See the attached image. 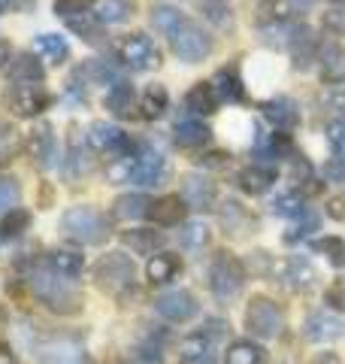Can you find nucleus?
<instances>
[{
    "instance_id": "nucleus-43",
    "label": "nucleus",
    "mask_w": 345,
    "mask_h": 364,
    "mask_svg": "<svg viewBox=\"0 0 345 364\" xmlns=\"http://www.w3.org/2000/svg\"><path fill=\"white\" fill-rule=\"evenodd\" d=\"M18 200H21V188H18V182L16 179H9L4 176L0 179V213H9V210H16L18 207Z\"/></svg>"
},
{
    "instance_id": "nucleus-4",
    "label": "nucleus",
    "mask_w": 345,
    "mask_h": 364,
    "mask_svg": "<svg viewBox=\"0 0 345 364\" xmlns=\"http://www.w3.org/2000/svg\"><path fill=\"white\" fill-rule=\"evenodd\" d=\"M91 277H94V286L103 294H124L133 286L136 267H133V261L128 255L109 252V255H103L94 267H91Z\"/></svg>"
},
{
    "instance_id": "nucleus-37",
    "label": "nucleus",
    "mask_w": 345,
    "mask_h": 364,
    "mask_svg": "<svg viewBox=\"0 0 345 364\" xmlns=\"http://www.w3.org/2000/svg\"><path fill=\"white\" fill-rule=\"evenodd\" d=\"M64 25L70 28V31H76L85 43H97V40L103 37V31H100L103 25L97 21V16L91 13V9H85V13H79V16H73V18H64Z\"/></svg>"
},
{
    "instance_id": "nucleus-12",
    "label": "nucleus",
    "mask_w": 345,
    "mask_h": 364,
    "mask_svg": "<svg viewBox=\"0 0 345 364\" xmlns=\"http://www.w3.org/2000/svg\"><path fill=\"white\" fill-rule=\"evenodd\" d=\"M303 337L309 343H336L339 337H345V318H339L336 313H312L303 322Z\"/></svg>"
},
{
    "instance_id": "nucleus-41",
    "label": "nucleus",
    "mask_w": 345,
    "mask_h": 364,
    "mask_svg": "<svg viewBox=\"0 0 345 364\" xmlns=\"http://www.w3.org/2000/svg\"><path fill=\"white\" fill-rule=\"evenodd\" d=\"M31 228V213L28 210H21V207H16V210H9L6 215H4V222H0V234L4 237H21Z\"/></svg>"
},
{
    "instance_id": "nucleus-49",
    "label": "nucleus",
    "mask_w": 345,
    "mask_h": 364,
    "mask_svg": "<svg viewBox=\"0 0 345 364\" xmlns=\"http://www.w3.org/2000/svg\"><path fill=\"white\" fill-rule=\"evenodd\" d=\"M324 176L330 182H339V186H345V158H330V161L324 164Z\"/></svg>"
},
{
    "instance_id": "nucleus-59",
    "label": "nucleus",
    "mask_w": 345,
    "mask_h": 364,
    "mask_svg": "<svg viewBox=\"0 0 345 364\" xmlns=\"http://www.w3.org/2000/svg\"><path fill=\"white\" fill-rule=\"evenodd\" d=\"M336 4H345V0H336Z\"/></svg>"
},
{
    "instance_id": "nucleus-13",
    "label": "nucleus",
    "mask_w": 345,
    "mask_h": 364,
    "mask_svg": "<svg viewBox=\"0 0 345 364\" xmlns=\"http://www.w3.org/2000/svg\"><path fill=\"white\" fill-rule=\"evenodd\" d=\"M206 328H212V331H197V334L185 337V343H182V361H188V364L212 361L215 337L224 331V322H206Z\"/></svg>"
},
{
    "instance_id": "nucleus-10",
    "label": "nucleus",
    "mask_w": 345,
    "mask_h": 364,
    "mask_svg": "<svg viewBox=\"0 0 345 364\" xmlns=\"http://www.w3.org/2000/svg\"><path fill=\"white\" fill-rule=\"evenodd\" d=\"M155 310L164 316L167 322L182 325V322H191V318L200 313V304L188 289H172V291H164L155 301Z\"/></svg>"
},
{
    "instance_id": "nucleus-3",
    "label": "nucleus",
    "mask_w": 345,
    "mask_h": 364,
    "mask_svg": "<svg viewBox=\"0 0 345 364\" xmlns=\"http://www.w3.org/2000/svg\"><path fill=\"white\" fill-rule=\"evenodd\" d=\"M33 291H37V298L49 306L52 313L73 316V313L82 310V294H79V289L73 286V279L58 277V273H52L49 267L33 273Z\"/></svg>"
},
{
    "instance_id": "nucleus-54",
    "label": "nucleus",
    "mask_w": 345,
    "mask_h": 364,
    "mask_svg": "<svg viewBox=\"0 0 345 364\" xmlns=\"http://www.w3.org/2000/svg\"><path fill=\"white\" fill-rule=\"evenodd\" d=\"M309 364H342V361H339L336 352H318V355L309 361Z\"/></svg>"
},
{
    "instance_id": "nucleus-36",
    "label": "nucleus",
    "mask_w": 345,
    "mask_h": 364,
    "mask_svg": "<svg viewBox=\"0 0 345 364\" xmlns=\"http://www.w3.org/2000/svg\"><path fill=\"white\" fill-rule=\"evenodd\" d=\"M224 364H263V349L251 340H234L224 352Z\"/></svg>"
},
{
    "instance_id": "nucleus-22",
    "label": "nucleus",
    "mask_w": 345,
    "mask_h": 364,
    "mask_svg": "<svg viewBox=\"0 0 345 364\" xmlns=\"http://www.w3.org/2000/svg\"><path fill=\"white\" fill-rule=\"evenodd\" d=\"M212 88L221 100H230V104H243L246 100V85H243V76H239L234 67H221L215 76H212Z\"/></svg>"
},
{
    "instance_id": "nucleus-21",
    "label": "nucleus",
    "mask_w": 345,
    "mask_h": 364,
    "mask_svg": "<svg viewBox=\"0 0 345 364\" xmlns=\"http://www.w3.org/2000/svg\"><path fill=\"white\" fill-rule=\"evenodd\" d=\"M185 213H188V203L185 198H176V195H167L152 203V219L160 225V228H172V225H182L185 222Z\"/></svg>"
},
{
    "instance_id": "nucleus-16",
    "label": "nucleus",
    "mask_w": 345,
    "mask_h": 364,
    "mask_svg": "<svg viewBox=\"0 0 345 364\" xmlns=\"http://www.w3.org/2000/svg\"><path fill=\"white\" fill-rule=\"evenodd\" d=\"M261 112H263V119H267L270 124H275L279 131H294L297 124H300V109H297V104L291 97H270V100H263Z\"/></svg>"
},
{
    "instance_id": "nucleus-32",
    "label": "nucleus",
    "mask_w": 345,
    "mask_h": 364,
    "mask_svg": "<svg viewBox=\"0 0 345 364\" xmlns=\"http://www.w3.org/2000/svg\"><path fill=\"white\" fill-rule=\"evenodd\" d=\"M321 82L342 85L345 82V46H330L321 58Z\"/></svg>"
},
{
    "instance_id": "nucleus-31",
    "label": "nucleus",
    "mask_w": 345,
    "mask_h": 364,
    "mask_svg": "<svg viewBox=\"0 0 345 364\" xmlns=\"http://www.w3.org/2000/svg\"><path fill=\"white\" fill-rule=\"evenodd\" d=\"M179 258L172 252H160V255H152L146 264V277L148 282H155V286H164V282H170L172 277L179 273Z\"/></svg>"
},
{
    "instance_id": "nucleus-17",
    "label": "nucleus",
    "mask_w": 345,
    "mask_h": 364,
    "mask_svg": "<svg viewBox=\"0 0 345 364\" xmlns=\"http://www.w3.org/2000/svg\"><path fill=\"white\" fill-rule=\"evenodd\" d=\"M218 222H221L227 237H246L251 231V225H255L251 213L239 200H234V198L224 200L221 207H218Z\"/></svg>"
},
{
    "instance_id": "nucleus-29",
    "label": "nucleus",
    "mask_w": 345,
    "mask_h": 364,
    "mask_svg": "<svg viewBox=\"0 0 345 364\" xmlns=\"http://www.w3.org/2000/svg\"><path fill=\"white\" fill-rule=\"evenodd\" d=\"M185 107L191 112H197V116H212L218 109V95H215L212 82H194L191 91L185 95Z\"/></svg>"
},
{
    "instance_id": "nucleus-34",
    "label": "nucleus",
    "mask_w": 345,
    "mask_h": 364,
    "mask_svg": "<svg viewBox=\"0 0 345 364\" xmlns=\"http://www.w3.org/2000/svg\"><path fill=\"white\" fill-rule=\"evenodd\" d=\"M167 107H170V95H167L164 85H148V88L143 91V97H140V112H143L148 122H155V119L164 116Z\"/></svg>"
},
{
    "instance_id": "nucleus-52",
    "label": "nucleus",
    "mask_w": 345,
    "mask_h": 364,
    "mask_svg": "<svg viewBox=\"0 0 345 364\" xmlns=\"http://www.w3.org/2000/svg\"><path fill=\"white\" fill-rule=\"evenodd\" d=\"M324 104H327L330 109L345 112V88H330L327 95H324Z\"/></svg>"
},
{
    "instance_id": "nucleus-30",
    "label": "nucleus",
    "mask_w": 345,
    "mask_h": 364,
    "mask_svg": "<svg viewBox=\"0 0 345 364\" xmlns=\"http://www.w3.org/2000/svg\"><path fill=\"white\" fill-rule=\"evenodd\" d=\"M273 179H275V173L263 164H251L246 170H239V188H243L246 195H263V191H270Z\"/></svg>"
},
{
    "instance_id": "nucleus-6",
    "label": "nucleus",
    "mask_w": 345,
    "mask_h": 364,
    "mask_svg": "<svg viewBox=\"0 0 345 364\" xmlns=\"http://www.w3.org/2000/svg\"><path fill=\"white\" fill-rule=\"evenodd\" d=\"M209 289L215 291V298L234 301L236 294L246 289V264L230 252L215 255L212 267H209Z\"/></svg>"
},
{
    "instance_id": "nucleus-11",
    "label": "nucleus",
    "mask_w": 345,
    "mask_h": 364,
    "mask_svg": "<svg viewBox=\"0 0 345 364\" xmlns=\"http://www.w3.org/2000/svg\"><path fill=\"white\" fill-rule=\"evenodd\" d=\"M6 104H9V109H13L16 116L33 119V116H40L43 109H49L52 95L49 91H43L40 85H13L6 91Z\"/></svg>"
},
{
    "instance_id": "nucleus-57",
    "label": "nucleus",
    "mask_w": 345,
    "mask_h": 364,
    "mask_svg": "<svg viewBox=\"0 0 345 364\" xmlns=\"http://www.w3.org/2000/svg\"><path fill=\"white\" fill-rule=\"evenodd\" d=\"M288 4H291L294 13H303V9H309V6L315 4V0H288Z\"/></svg>"
},
{
    "instance_id": "nucleus-27",
    "label": "nucleus",
    "mask_w": 345,
    "mask_h": 364,
    "mask_svg": "<svg viewBox=\"0 0 345 364\" xmlns=\"http://www.w3.org/2000/svg\"><path fill=\"white\" fill-rule=\"evenodd\" d=\"M49 270L58 273V277H64V279H79L85 270V258L79 252H73V249H55L49 255Z\"/></svg>"
},
{
    "instance_id": "nucleus-33",
    "label": "nucleus",
    "mask_w": 345,
    "mask_h": 364,
    "mask_svg": "<svg viewBox=\"0 0 345 364\" xmlns=\"http://www.w3.org/2000/svg\"><path fill=\"white\" fill-rule=\"evenodd\" d=\"M33 49H37L49 64H64L70 58V46H67L64 37H58V33H40V37L33 40Z\"/></svg>"
},
{
    "instance_id": "nucleus-35",
    "label": "nucleus",
    "mask_w": 345,
    "mask_h": 364,
    "mask_svg": "<svg viewBox=\"0 0 345 364\" xmlns=\"http://www.w3.org/2000/svg\"><path fill=\"white\" fill-rule=\"evenodd\" d=\"M182 18H185V16H182L172 4H160V0H155V4L148 6V21H152V28L160 31L164 37H170L172 28H176Z\"/></svg>"
},
{
    "instance_id": "nucleus-14",
    "label": "nucleus",
    "mask_w": 345,
    "mask_h": 364,
    "mask_svg": "<svg viewBox=\"0 0 345 364\" xmlns=\"http://www.w3.org/2000/svg\"><path fill=\"white\" fill-rule=\"evenodd\" d=\"M37 358L43 364H85V352L73 340L55 337V340H43L37 346Z\"/></svg>"
},
{
    "instance_id": "nucleus-20",
    "label": "nucleus",
    "mask_w": 345,
    "mask_h": 364,
    "mask_svg": "<svg viewBox=\"0 0 345 364\" xmlns=\"http://www.w3.org/2000/svg\"><path fill=\"white\" fill-rule=\"evenodd\" d=\"M45 70L33 55H16L9 64V82L13 85H43Z\"/></svg>"
},
{
    "instance_id": "nucleus-56",
    "label": "nucleus",
    "mask_w": 345,
    "mask_h": 364,
    "mask_svg": "<svg viewBox=\"0 0 345 364\" xmlns=\"http://www.w3.org/2000/svg\"><path fill=\"white\" fill-rule=\"evenodd\" d=\"M0 364H16V355L9 352L6 343H0Z\"/></svg>"
},
{
    "instance_id": "nucleus-25",
    "label": "nucleus",
    "mask_w": 345,
    "mask_h": 364,
    "mask_svg": "<svg viewBox=\"0 0 345 364\" xmlns=\"http://www.w3.org/2000/svg\"><path fill=\"white\" fill-rule=\"evenodd\" d=\"M121 240L128 249H133L136 255H158L160 243H164V234L152 231V228H133V231H124Z\"/></svg>"
},
{
    "instance_id": "nucleus-23",
    "label": "nucleus",
    "mask_w": 345,
    "mask_h": 364,
    "mask_svg": "<svg viewBox=\"0 0 345 364\" xmlns=\"http://www.w3.org/2000/svg\"><path fill=\"white\" fill-rule=\"evenodd\" d=\"M176 143L182 146V149H203L206 143L212 140V131L206 128V124L200 119H182L176 122Z\"/></svg>"
},
{
    "instance_id": "nucleus-44",
    "label": "nucleus",
    "mask_w": 345,
    "mask_h": 364,
    "mask_svg": "<svg viewBox=\"0 0 345 364\" xmlns=\"http://www.w3.org/2000/svg\"><path fill=\"white\" fill-rule=\"evenodd\" d=\"M197 6L203 9V16L215 21V25H227L230 21V6L227 0H197Z\"/></svg>"
},
{
    "instance_id": "nucleus-18",
    "label": "nucleus",
    "mask_w": 345,
    "mask_h": 364,
    "mask_svg": "<svg viewBox=\"0 0 345 364\" xmlns=\"http://www.w3.org/2000/svg\"><path fill=\"white\" fill-rule=\"evenodd\" d=\"M282 279L291 289H312L315 279H318V270H315V264L309 258L291 255V258L282 261Z\"/></svg>"
},
{
    "instance_id": "nucleus-24",
    "label": "nucleus",
    "mask_w": 345,
    "mask_h": 364,
    "mask_svg": "<svg viewBox=\"0 0 345 364\" xmlns=\"http://www.w3.org/2000/svg\"><path fill=\"white\" fill-rule=\"evenodd\" d=\"M152 198L148 195H121L119 200L112 203V215L115 219H124V222H136V219H146L148 213H152Z\"/></svg>"
},
{
    "instance_id": "nucleus-9",
    "label": "nucleus",
    "mask_w": 345,
    "mask_h": 364,
    "mask_svg": "<svg viewBox=\"0 0 345 364\" xmlns=\"http://www.w3.org/2000/svg\"><path fill=\"white\" fill-rule=\"evenodd\" d=\"M85 143L94 152H112V155H119V158H128L133 152L131 136L124 134L121 128L109 124V122H91V128L85 134Z\"/></svg>"
},
{
    "instance_id": "nucleus-19",
    "label": "nucleus",
    "mask_w": 345,
    "mask_h": 364,
    "mask_svg": "<svg viewBox=\"0 0 345 364\" xmlns=\"http://www.w3.org/2000/svg\"><path fill=\"white\" fill-rule=\"evenodd\" d=\"M91 13L97 16L100 25H124L136 13V6H133V0H94Z\"/></svg>"
},
{
    "instance_id": "nucleus-42",
    "label": "nucleus",
    "mask_w": 345,
    "mask_h": 364,
    "mask_svg": "<svg viewBox=\"0 0 345 364\" xmlns=\"http://www.w3.org/2000/svg\"><path fill=\"white\" fill-rule=\"evenodd\" d=\"M318 252H324L333 267H345V240L342 237H324V240L315 243Z\"/></svg>"
},
{
    "instance_id": "nucleus-7",
    "label": "nucleus",
    "mask_w": 345,
    "mask_h": 364,
    "mask_svg": "<svg viewBox=\"0 0 345 364\" xmlns=\"http://www.w3.org/2000/svg\"><path fill=\"white\" fill-rule=\"evenodd\" d=\"M246 328L261 340H273L282 331V310L267 294H255L246 306Z\"/></svg>"
},
{
    "instance_id": "nucleus-15",
    "label": "nucleus",
    "mask_w": 345,
    "mask_h": 364,
    "mask_svg": "<svg viewBox=\"0 0 345 364\" xmlns=\"http://www.w3.org/2000/svg\"><path fill=\"white\" fill-rule=\"evenodd\" d=\"M182 195H185V203L191 210H209L215 198H218V186L209 176H200V173H188L182 179Z\"/></svg>"
},
{
    "instance_id": "nucleus-28",
    "label": "nucleus",
    "mask_w": 345,
    "mask_h": 364,
    "mask_svg": "<svg viewBox=\"0 0 345 364\" xmlns=\"http://www.w3.org/2000/svg\"><path fill=\"white\" fill-rule=\"evenodd\" d=\"M28 152H31V158H37L40 164H49L52 161L55 134H52V124L49 122H40L37 128L28 134Z\"/></svg>"
},
{
    "instance_id": "nucleus-53",
    "label": "nucleus",
    "mask_w": 345,
    "mask_h": 364,
    "mask_svg": "<svg viewBox=\"0 0 345 364\" xmlns=\"http://www.w3.org/2000/svg\"><path fill=\"white\" fill-rule=\"evenodd\" d=\"M37 0H0V9H16V13H28Z\"/></svg>"
},
{
    "instance_id": "nucleus-46",
    "label": "nucleus",
    "mask_w": 345,
    "mask_h": 364,
    "mask_svg": "<svg viewBox=\"0 0 345 364\" xmlns=\"http://www.w3.org/2000/svg\"><path fill=\"white\" fill-rule=\"evenodd\" d=\"M85 9H91L88 6V0H55V16L58 18H73V16H79V13H85Z\"/></svg>"
},
{
    "instance_id": "nucleus-38",
    "label": "nucleus",
    "mask_w": 345,
    "mask_h": 364,
    "mask_svg": "<svg viewBox=\"0 0 345 364\" xmlns=\"http://www.w3.org/2000/svg\"><path fill=\"white\" fill-rule=\"evenodd\" d=\"M21 149V131L13 122H0V167L9 164Z\"/></svg>"
},
{
    "instance_id": "nucleus-51",
    "label": "nucleus",
    "mask_w": 345,
    "mask_h": 364,
    "mask_svg": "<svg viewBox=\"0 0 345 364\" xmlns=\"http://www.w3.org/2000/svg\"><path fill=\"white\" fill-rule=\"evenodd\" d=\"M327 215L333 222H342L345 225V195H336L327 200Z\"/></svg>"
},
{
    "instance_id": "nucleus-47",
    "label": "nucleus",
    "mask_w": 345,
    "mask_h": 364,
    "mask_svg": "<svg viewBox=\"0 0 345 364\" xmlns=\"http://www.w3.org/2000/svg\"><path fill=\"white\" fill-rule=\"evenodd\" d=\"M324 28L330 33H336V37H345V9L342 6L327 9V13H324Z\"/></svg>"
},
{
    "instance_id": "nucleus-1",
    "label": "nucleus",
    "mask_w": 345,
    "mask_h": 364,
    "mask_svg": "<svg viewBox=\"0 0 345 364\" xmlns=\"http://www.w3.org/2000/svg\"><path fill=\"white\" fill-rule=\"evenodd\" d=\"M61 234L79 246H100L109 240L112 225L97 207H70L61 215Z\"/></svg>"
},
{
    "instance_id": "nucleus-55",
    "label": "nucleus",
    "mask_w": 345,
    "mask_h": 364,
    "mask_svg": "<svg viewBox=\"0 0 345 364\" xmlns=\"http://www.w3.org/2000/svg\"><path fill=\"white\" fill-rule=\"evenodd\" d=\"M6 61H13V49H9L6 40H0V67H4Z\"/></svg>"
},
{
    "instance_id": "nucleus-58",
    "label": "nucleus",
    "mask_w": 345,
    "mask_h": 364,
    "mask_svg": "<svg viewBox=\"0 0 345 364\" xmlns=\"http://www.w3.org/2000/svg\"><path fill=\"white\" fill-rule=\"evenodd\" d=\"M200 161H203V164H209V158H200ZM212 164H224V155H221V152L212 155Z\"/></svg>"
},
{
    "instance_id": "nucleus-50",
    "label": "nucleus",
    "mask_w": 345,
    "mask_h": 364,
    "mask_svg": "<svg viewBox=\"0 0 345 364\" xmlns=\"http://www.w3.org/2000/svg\"><path fill=\"white\" fill-rule=\"evenodd\" d=\"M327 304L330 306H336V310H345V279H339V282H333V286L327 289Z\"/></svg>"
},
{
    "instance_id": "nucleus-45",
    "label": "nucleus",
    "mask_w": 345,
    "mask_h": 364,
    "mask_svg": "<svg viewBox=\"0 0 345 364\" xmlns=\"http://www.w3.org/2000/svg\"><path fill=\"white\" fill-rule=\"evenodd\" d=\"M324 134H327L330 149L345 158V119H333V122L327 124V131H324Z\"/></svg>"
},
{
    "instance_id": "nucleus-8",
    "label": "nucleus",
    "mask_w": 345,
    "mask_h": 364,
    "mask_svg": "<svg viewBox=\"0 0 345 364\" xmlns=\"http://www.w3.org/2000/svg\"><path fill=\"white\" fill-rule=\"evenodd\" d=\"M115 52H119V58L133 67L136 73H146V70H155L160 64V52L152 37H146V33H128V37H121L119 46H115Z\"/></svg>"
},
{
    "instance_id": "nucleus-40",
    "label": "nucleus",
    "mask_w": 345,
    "mask_h": 364,
    "mask_svg": "<svg viewBox=\"0 0 345 364\" xmlns=\"http://www.w3.org/2000/svg\"><path fill=\"white\" fill-rule=\"evenodd\" d=\"M182 246H185L188 252H203V249L209 246V228L203 222H188L182 228Z\"/></svg>"
},
{
    "instance_id": "nucleus-48",
    "label": "nucleus",
    "mask_w": 345,
    "mask_h": 364,
    "mask_svg": "<svg viewBox=\"0 0 345 364\" xmlns=\"http://www.w3.org/2000/svg\"><path fill=\"white\" fill-rule=\"evenodd\" d=\"M251 270L261 273V277H270L273 273V255L258 249V252H251Z\"/></svg>"
},
{
    "instance_id": "nucleus-5",
    "label": "nucleus",
    "mask_w": 345,
    "mask_h": 364,
    "mask_svg": "<svg viewBox=\"0 0 345 364\" xmlns=\"http://www.w3.org/2000/svg\"><path fill=\"white\" fill-rule=\"evenodd\" d=\"M167 40H170V49L176 52V58L185 64H200L212 52V37L191 18H182Z\"/></svg>"
},
{
    "instance_id": "nucleus-2",
    "label": "nucleus",
    "mask_w": 345,
    "mask_h": 364,
    "mask_svg": "<svg viewBox=\"0 0 345 364\" xmlns=\"http://www.w3.org/2000/svg\"><path fill=\"white\" fill-rule=\"evenodd\" d=\"M170 173L167 158L155 149H143L140 155L121 158L115 167H109V182H133V186H158Z\"/></svg>"
},
{
    "instance_id": "nucleus-26",
    "label": "nucleus",
    "mask_w": 345,
    "mask_h": 364,
    "mask_svg": "<svg viewBox=\"0 0 345 364\" xmlns=\"http://www.w3.org/2000/svg\"><path fill=\"white\" fill-rule=\"evenodd\" d=\"M103 107H106L112 116H121V119H128L133 116V109H136V95H133V85L131 82H119V85H112L106 91V97H103Z\"/></svg>"
},
{
    "instance_id": "nucleus-39",
    "label": "nucleus",
    "mask_w": 345,
    "mask_h": 364,
    "mask_svg": "<svg viewBox=\"0 0 345 364\" xmlns=\"http://www.w3.org/2000/svg\"><path fill=\"white\" fill-rule=\"evenodd\" d=\"M273 213L285 215V219H297V215H306V200L300 198V191H285L273 200Z\"/></svg>"
}]
</instances>
